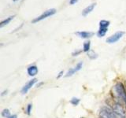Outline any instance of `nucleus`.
Wrapping results in <instances>:
<instances>
[{"label":"nucleus","instance_id":"1","mask_svg":"<svg viewBox=\"0 0 126 118\" xmlns=\"http://www.w3.org/2000/svg\"><path fill=\"white\" fill-rule=\"evenodd\" d=\"M113 98L117 103H119L121 105L126 106V89L125 87L121 83L117 84L113 87L111 90Z\"/></svg>","mask_w":126,"mask_h":118},{"label":"nucleus","instance_id":"2","mask_svg":"<svg viewBox=\"0 0 126 118\" xmlns=\"http://www.w3.org/2000/svg\"><path fill=\"white\" fill-rule=\"evenodd\" d=\"M99 116L101 118H126L125 117L117 115L111 108L108 106H104L100 109Z\"/></svg>","mask_w":126,"mask_h":118},{"label":"nucleus","instance_id":"3","mask_svg":"<svg viewBox=\"0 0 126 118\" xmlns=\"http://www.w3.org/2000/svg\"><path fill=\"white\" fill-rule=\"evenodd\" d=\"M55 13H56V10L55 9H49V10L44 11V13H43L40 16H39V17H35V19H33L32 21V23L35 24V23H37L39 21H41L43 19H46L47 17H50V16H53L54 14H55Z\"/></svg>","mask_w":126,"mask_h":118},{"label":"nucleus","instance_id":"4","mask_svg":"<svg viewBox=\"0 0 126 118\" xmlns=\"http://www.w3.org/2000/svg\"><path fill=\"white\" fill-rule=\"evenodd\" d=\"M125 32L124 31H117L116 33H114L113 35H112L111 36H110L109 38L106 39V43H110V44H112V43H117L120 39L122 38V36L124 35Z\"/></svg>","mask_w":126,"mask_h":118},{"label":"nucleus","instance_id":"5","mask_svg":"<svg viewBox=\"0 0 126 118\" xmlns=\"http://www.w3.org/2000/svg\"><path fill=\"white\" fill-rule=\"evenodd\" d=\"M111 109L117 114V115L126 117V113H125V111L123 108V105H121V104L115 102V103H113V105H112Z\"/></svg>","mask_w":126,"mask_h":118},{"label":"nucleus","instance_id":"6","mask_svg":"<svg viewBox=\"0 0 126 118\" xmlns=\"http://www.w3.org/2000/svg\"><path fill=\"white\" fill-rule=\"evenodd\" d=\"M36 82H37V79H35V78L32 79V80H29V81L28 82L27 84L22 88V89H21V93H22L23 94H25L28 93V91H29V90L32 88L33 85H34Z\"/></svg>","mask_w":126,"mask_h":118},{"label":"nucleus","instance_id":"7","mask_svg":"<svg viewBox=\"0 0 126 118\" xmlns=\"http://www.w3.org/2000/svg\"><path fill=\"white\" fill-rule=\"evenodd\" d=\"M82 65H83V62H79L78 64L74 67V68L69 69L68 72H67V73L65 75V77H69V76H73V75L75 74L77 72L80 71L81 69V68H82Z\"/></svg>","mask_w":126,"mask_h":118},{"label":"nucleus","instance_id":"8","mask_svg":"<svg viewBox=\"0 0 126 118\" xmlns=\"http://www.w3.org/2000/svg\"><path fill=\"white\" fill-rule=\"evenodd\" d=\"M75 34H76L77 35H78L80 38H82V39H88V38L92 37L94 35L93 32H91V31H77V32H76Z\"/></svg>","mask_w":126,"mask_h":118},{"label":"nucleus","instance_id":"9","mask_svg":"<svg viewBox=\"0 0 126 118\" xmlns=\"http://www.w3.org/2000/svg\"><path fill=\"white\" fill-rule=\"evenodd\" d=\"M38 71L39 70L36 65H31L27 69L28 74H29L30 76H35V75H37Z\"/></svg>","mask_w":126,"mask_h":118},{"label":"nucleus","instance_id":"10","mask_svg":"<svg viewBox=\"0 0 126 118\" xmlns=\"http://www.w3.org/2000/svg\"><path fill=\"white\" fill-rule=\"evenodd\" d=\"M95 6H96V3H92V4H91V5H89L88 6H87L85 9L83 10V11H82V16L85 17V16H87L88 14H90L91 12H92L94 10V8L95 7Z\"/></svg>","mask_w":126,"mask_h":118},{"label":"nucleus","instance_id":"11","mask_svg":"<svg viewBox=\"0 0 126 118\" xmlns=\"http://www.w3.org/2000/svg\"><path fill=\"white\" fill-rule=\"evenodd\" d=\"M108 31V28H103V27H99V29H98V32H97V36L98 38H102L105 36V35L106 34Z\"/></svg>","mask_w":126,"mask_h":118},{"label":"nucleus","instance_id":"12","mask_svg":"<svg viewBox=\"0 0 126 118\" xmlns=\"http://www.w3.org/2000/svg\"><path fill=\"white\" fill-rule=\"evenodd\" d=\"M14 16H10V17H7L6 19H5V20H3V21L0 23V28H3L5 25H8L12 20L14 19Z\"/></svg>","mask_w":126,"mask_h":118},{"label":"nucleus","instance_id":"13","mask_svg":"<svg viewBox=\"0 0 126 118\" xmlns=\"http://www.w3.org/2000/svg\"><path fill=\"white\" fill-rule=\"evenodd\" d=\"M90 48H91V42L89 40L85 41L84 43V45H83V50L84 52H89Z\"/></svg>","mask_w":126,"mask_h":118},{"label":"nucleus","instance_id":"14","mask_svg":"<svg viewBox=\"0 0 126 118\" xmlns=\"http://www.w3.org/2000/svg\"><path fill=\"white\" fill-rule=\"evenodd\" d=\"M110 25V22L109 21H106V20H102L99 21V27L103 28H108Z\"/></svg>","mask_w":126,"mask_h":118},{"label":"nucleus","instance_id":"15","mask_svg":"<svg viewBox=\"0 0 126 118\" xmlns=\"http://www.w3.org/2000/svg\"><path fill=\"white\" fill-rule=\"evenodd\" d=\"M2 116L3 117H6V118H8V117H10L11 115H10V110L8 109H4L2 110Z\"/></svg>","mask_w":126,"mask_h":118},{"label":"nucleus","instance_id":"16","mask_svg":"<svg viewBox=\"0 0 126 118\" xmlns=\"http://www.w3.org/2000/svg\"><path fill=\"white\" fill-rule=\"evenodd\" d=\"M88 58L90 59H92V60H93V59H95V58H98V54L96 53H94L93 50H91L88 52Z\"/></svg>","mask_w":126,"mask_h":118},{"label":"nucleus","instance_id":"17","mask_svg":"<svg viewBox=\"0 0 126 118\" xmlns=\"http://www.w3.org/2000/svg\"><path fill=\"white\" fill-rule=\"evenodd\" d=\"M70 103L73 104V105H77L79 103H80V99L77 98H73L70 101Z\"/></svg>","mask_w":126,"mask_h":118},{"label":"nucleus","instance_id":"18","mask_svg":"<svg viewBox=\"0 0 126 118\" xmlns=\"http://www.w3.org/2000/svg\"><path fill=\"white\" fill-rule=\"evenodd\" d=\"M32 104H29L27 105V108H26V112L28 115H30L31 114V111H32Z\"/></svg>","mask_w":126,"mask_h":118},{"label":"nucleus","instance_id":"19","mask_svg":"<svg viewBox=\"0 0 126 118\" xmlns=\"http://www.w3.org/2000/svg\"><path fill=\"white\" fill-rule=\"evenodd\" d=\"M81 53V50H77V51H75V52L73 53V56H77L78 54H80Z\"/></svg>","mask_w":126,"mask_h":118},{"label":"nucleus","instance_id":"20","mask_svg":"<svg viewBox=\"0 0 126 118\" xmlns=\"http://www.w3.org/2000/svg\"><path fill=\"white\" fill-rule=\"evenodd\" d=\"M77 2H78V0H70L69 4H70V5H73V4L77 3Z\"/></svg>","mask_w":126,"mask_h":118},{"label":"nucleus","instance_id":"21","mask_svg":"<svg viewBox=\"0 0 126 118\" xmlns=\"http://www.w3.org/2000/svg\"><path fill=\"white\" fill-rule=\"evenodd\" d=\"M63 73H64V72H63V71H61L60 73H59V75H58V76H57V78H60V77L62 76V75H63Z\"/></svg>","mask_w":126,"mask_h":118},{"label":"nucleus","instance_id":"22","mask_svg":"<svg viewBox=\"0 0 126 118\" xmlns=\"http://www.w3.org/2000/svg\"><path fill=\"white\" fill-rule=\"evenodd\" d=\"M8 118H17V116L16 115V114H14V115H11L10 117H8Z\"/></svg>","mask_w":126,"mask_h":118},{"label":"nucleus","instance_id":"23","mask_svg":"<svg viewBox=\"0 0 126 118\" xmlns=\"http://www.w3.org/2000/svg\"><path fill=\"white\" fill-rule=\"evenodd\" d=\"M14 2H16V1H17V0H13Z\"/></svg>","mask_w":126,"mask_h":118},{"label":"nucleus","instance_id":"24","mask_svg":"<svg viewBox=\"0 0 126 118\" xmlns=\"http://www.w3.org/2000/svg\"><path fill=\"white\" fill-rule=\"evenodd\" d=\"M80 118H84V117H80Z\"/></svg>","mask_w":126,"mask_h":118}]
</instances>
